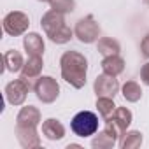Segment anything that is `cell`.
I'll return each mask as SVG.
<instances>
[{"instance_id":"30bf717a","label":"cell","mask_w":149,"mask_h":149,"mask_svg":"<svg viewBox=\"0 0 149 149\" xmlns=\"http://www.w3.org/2000/svg\"><path fill=\"white\" fill-rule=\"evenodd\" d=\"M40 123V111L33 105H25L16 116L18 126H37Z\"/></svg>"},{"instance_id":"8fae6325","label":"cell","mask_w":149,"mask_h":149,"mask_svg":"<svg viewBox=\"0 0 149 149\" xmlns=\"http://www.w3.org/2000/svg\"><path fill=\"white\" fill-rule=\"evenodd\" d=\"M23 47L28 53V56H42L44 54V39L35 32L26 33L23 37Z\"/></svg>"},{"instance_id":"9a60e30c","label":"cell","mask_w":149,"mask_h":149,"mask_svg":"<svg viewBox=\"0 0 149 149\" xmlns=\"http://www.w3.org/2000/svg\"><path fill=\"white\" fill-rule=\"evenodd\" d=\"M4 65H6V70H9V72H13V74H14V72H21V68H23V65H25L21 53L16 51V49L6 51V53H4Z\"/></svg>"},{"instance_id":"5b68a950","label":"cell","mask_w":149,"mask_h":149,"mask_svg":"<svg viewBox=\"0 0 149 149\" xmlns=\"http://www.w3.org/2000/svg\"><path fill=\"white\" fill-rule=\"evenodd\" d=\"M33 91L42 104H53L60 97V84L51 76H40L33 84Z\"/></svg>"},{"instance_id":"44dd1931","label":"cell","mask_w":149,"mask_h":149,"mask_svg":"<svg viewBox=\"0 0 149 149\" xmlns=\"http://www.w3.org/2000/svg\"><path fill=\"white\" fill-rule=\"evenodd\" d=\"M107 119H109V118H107ZM111 119H114V121L126 132V128L132 125L133 116H132V111H130V109H126V107H116V111H114V114L111 116Z\"/></svg>"},{"instance_id":"4316f807","label":"cell","mask_w":149,"mask_h":149,"mask_svg":"<svg viewBox=\"0 0 149 149\" xmlns=\"http://www.w3.org/2000/svg\"><path fill=\"white\" fill-rule=\"evenodd\" d=\"M39 2H49V0H39Z\"/></svg>"},{"instance_id":"484cf974","label":"cell","mask_w":149,"mask_h":149,"mask_svg":"<svg viewBox=\"0 0 149 149\" xmlns=\"http://www.w3.org/2000/svg\"><path fill=\"white\" fill-rule=\"evenodd\" d=\"M142 2H144V4H147V6H149V0H142Z\"/></svg>"},{"instance_id":"52a82bcc","label":"cell","mask_w":149,"mask_h":149,"mask_svg":"<svg viewBox=\"0 0 149 149\" xmlns=\"http://www.w3.org/2000/svg\"><path fill=\"white\" fill-rule=\"evenodd\" d=\"M28 91H30V81H26L23 77L14 79L6 86V100L11 105H23Z\"/></svg>"},{"instance_id":"5bb4252c","label":"cell","mask_w":149,"mask_h":149,"mask_svg":"<svg viewBox=\"0 0 149 149\" xmlns=\"http://www.w3.org/2000/svg\"><path fill=\"white\" fill-rule=\"evenodd\" d=\"M100 67H102V70H104L105 74H111V76H119V74L125 70V60H123L119 54L104 56Z\"/></svg>"},{"instance_id":"9c48e42d","label":"cell","mask_w":149,"mask_h":149,"mask_svg":"<svg viewBox=\"0 0 149 149\" xmlns=\"http://www.w3.org/2000/svg\"><path fill=\"white\" fill-rule=\"evenodd\" d=\"M16 137L21 147L32 149L40 146V137L37 133V126H18L16 125Z\"/></svg>"},{"instance_id":"603a6c76","label":"cell","mask_w":149,"mask_h":149,"mask_svg":"<svg viewBox=\"0 0 149 149\" xmlns=\"http://www.w3.org/2000/svg\"><path fill=\"white\" fill-rule=\"evenodd\" d=\"M140 53L144 58H149V33H146L142 42H140Z\"/></svg>"},{"instance_id":"e0dca14e","label":"cell","mask_w":149,"mask_h":149,"mask_svg":"<svg viewBox=\"0 0 149 149\" xmlns=\"http://www.w3.org/2000/svg\"><path fill=\"white\" fill-rule=\"evenodd\" d=\"M121 93H123L125 100L132 102V104H135V102H139L142 98V88H140V84L137 81H126L121 86Z\"/></svg>"},{"instance_id":"7a4b0ae2","label":"cell","mask_w":149,"mask_h":149,"mask_svg":"<svg viewBox=\"0 0 149 149\" xmlns=\"http://www.w3.org/2000/svg\"><path fill=\"white\" fill-rule=\"evenodd\" d=\"M40 26L42 30L46 32V35L49 37L51 42L54 44H67L74 32L65 25V18L61 13H56V11H47L42 18H40Z\"/></svg>"},{"instance_id":"ba28073f","label":"cell","mask_w":149,"mask_h":149,"mask_svg":"<svg viewBox=\"0 0 149 149\" xmlns=\"http://www.w3.org/2000/svg\"><path fill=\"white\" fill-rule=\"evenodd\" d=\"M93 90H95L97 97H111V98H114L116 93L119 91V83H118L116 76H111V74L104 72L95 79Z\"/></svg>"},{"instance_id":"d6986e66","label":"cell","mask_w":149,"mask_h":149,"mask_svg":"<svg viewBox=\"0 0 149 149\" xmlns=\"http://www.w3.org/2000/svg\"><path fill=\"white\" fill-rule=\"evenodd\" d=\"M116 142H118V139H114L109 132L104 130L91 140V147L93 149H112L116 146Z\"/></svg>"},{"instance_id":"7c38bea8","label":"cell","mask_w":149,"mask_h":149,"mask_svg":"<svg viewBox=\"0 0 149 149\" xmlns=\"http://www.w3.org/2000/svg\"><path fill=\"white\" fill-rule=\"evenodd\" d=\"M42 67H44L42 56H28V60L25 61V65L21 68V77L26 79V81L35 79V77H40Z\"/></svg>"},{"instance_id":"7402d4cb","label":"cell","mask_w":149,"mask_h":149,"mask_svg":"<svg viewBox=\"0 0 149 149\" xmlns=\"http://www.w3.org/2000/svg\"><path fill=\"white\" fill-rule=\"evenodd\" d=\"M49 6L53 11L61 13V14H68L76 9V2L74 0H49Z\"/></svg>"},{"instance_id":"4fadbf2b","label":"cell","mask_w":149,"mask_h":149,"mask_svg":"<svg viewBox=\"0 0 149 149\" xmlns=\"http://www.w3.org/2000/svg\"><path fill=\"white\" fill-rule=\"evenodd\" d=\"M42 135L47 140H61L65 137V126L58 119L49 118L42 123Z\"/></svg>"},{"instance_id":"3957f363","label":"cell","mask_w":149,"mask_h":149,"mask_svg":"<svg viewBox=\"0 0 149 149\" xmlns=\"http://www.w3.org/2000/svg\"><path fill=\"white\" fill-rule=\"evenodd\" d=\"M70 130L77 137H90L95 135L98 130V116L91 111H81L70 121Z\"/></svg>"},{"instance_id":"2e32d148","label":"cell","mask_w":149,"mask_h":149,"mask_svg":"<svg viewBox=\"0 0 149 149\" xmlns=\"http://www.w3.org/2000/svg\"><path fill=\"white\" fill-rule=\"evenodd\" d=\"M97 49L102 56H112V54H119L121 51V46L116 39H111V37H102L98 39V44H97Z\"/></svg>"},{"instance_id":"6da1fadb","label":"cell","mask_w":149,"mask_h":149,"mask_svg":"<svg viewBox=\"0 0 149 149\" xmlns=\"http://www.w3.org/2000/svg\"><path fill=\"white\" fill-rule=\"evenodd\" d=\"M61 68V79L68 83L72 88L81 90L86 84V74H88V60L79 51H65L60 58Z\"/></svg>"},{"instance_id":"cb8c5ba5","label":"cell","mask_w":149,"mask_h":149,"mask_svg":"<svg viewBox=\"0 0 149 149\" xmlns=\"http://www.w3.org/2000/svg\"><path fill=\"white\" fill-rule=\"evenodd\" d=\"M140 79H142V83H144V84H147V86H149V61H147V63H144V65H142V68H140Z\"/></svg>"},{"instance_id":"277c9868","label":"cell","mask_w":149,"mask_h":149,"mask_svg":"<svg viewBox=\"0 0 149 149\" xmlns=\"http://www.w3.org/2000/svg\"><path fill=\"white\" fill-rule=\"evenodd\" d=\"M74 35H76L77 40L83 42V44H93L95 40H98V37H100V26H98L95 16L93 14H88V16L81 18L76 23Z\"/></svg>"},{"instance_id":"ac0fdd59","label":"cell","mask_w":149,"mask_h":149,"mask_svg":"<svg viewBox=\"0 0 149 149\" xmlns=\"http://www.w3.org/2000/svg\"><path fill=\"white\" fill-rule=\"evenodd\" d=\"M142 146V133L137 130L132 132H125L121 140H119V147L121 149H137Z\"/></svg>"},{"instance_id":"d4e9b609","label":"cell","mask_w":149,"mask_h":149,"mask_svg":"<svg viewBox=\"0 0 149 149\" xmlns=\"http://www.w3.org/2000/svg\"><path fill=\"white\" fill-rule=\"evenodd\" d=\"M79 147H81L79 144H68L67 146V149H79Z\"/></svg>"},{"instance_id":"ffe728a7","label":"cell","mask_w":149,"mask_h":149,"mask_svg":"<svg viewBox=\"0 0 149 149\" xmlns=\"http://www.w3.org/2000/svg\"><path fill=\"white\" fill-rule=\"evenodd\" d=\"M97 111L104 119H107V118H111L114 114L116 104H114V100L111 97H97Z\"/></svg>"},{"instance_id":"8992f818","label":"cell","mask_w":149,"mask_h":149,"mask_svg":"<svg viewBox=\"0 0 149 149\" xmlns=\"http://www.w3.org/2000/svg\"><path fill=\"white\" fill-rule=\"evenodd\" d=\"M2 26H4V32L7 35L18 37V35H23L28 30L30 18L21 11H11L9 14H6L4 21H2Z\"/></svg>"}]
</instances>
